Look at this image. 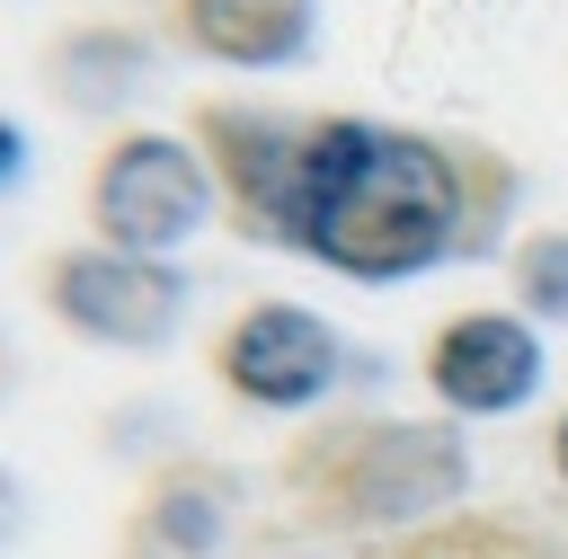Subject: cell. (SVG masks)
<instances>
[{"label":"cell","instance_id":"7a4b0ae2","mask_svg":"<svg viewBox=\"0 0 568 559\" xmlns=\"http://www.w3.org/2000/svg\"><path fill=\"white\" fill-rule=\"evenodd\" d=\"M284 488L328 532H426L470 497V435L462 417H311Z\"/></svg>","mask_w":568,"mask_h":559},{"label":"cell","instance_id":"4fadbf2b","mask_svg":"<svg viewBox=\"0 0 568 559\" xmlns=\"http://www.w3.org/2000/svg\"><path fill=\"white\" fill-rule=\"evenodd\" d=\"M18 524H27V488H18V470L0 461V550L18 541Z\"/></svg>","mask_w":568,"mask_h":559},{"label":"cell","instance_id":"5bb4252c","mask_svg":"<svg viewBox=\"0 0 568 559\" xmlns=\"http://www.w3.org/2000/svg\"><path fill=\"white\" fill-rule=\"evenodd\" d=\"M541 444H550V479H559V488H568V408H559V417H550V435H541Z\"/></svg>","mask_w":568,"mask_h":559},{"label":"cell","instance_id":"7c38bea8","mask_svg":"<svg viewBox=\"0 0 568 559\" xmlns=\"http://www.w3.org/2000/svg\"><path fill=\"white\" fill-rule=\"evenodd\" d=\"M18 177H27V124L0 115V186H18Z\"/></svg>","mask_w":568,"mask_h":559},{"label":"cell","instance_id":"3957f363","mask_svg":"<svg viewBox=\"0 0 568 559\" xmlns=\"http://www.w3.org/2000/svg\"><path fill=\"white\" fill-rule=\"evenodd\" d=\"M89 240L133 248V257H178L222 222V186L195 151V133H160V124H115L89 160L80 186Z\"/></svg>","mask_w":568,"mask_h":559},{"label":"cell","instance_id":"277c9868","mask_svg":"<svg viewBox=\"0 0 568 559\" xmlns=\"http://www.w3.org/2000/svg\"><path fill=\"white\" fill-rule=\"evenodd\" d=\"M36 302H44V319H62L71 337H89L106 355H160V346H178V328L195 311V284H186L178 257H133V248H106V240H71V248H44Z\"/></svg>","mask_w":568,"mask_h":559},{"label":"cell","instance_id":"30bf717a","mask_svg":"<svg viewBox=\"0 0 568 559\" xmlns=\"http://www.w3.org/2000/svg\"><path fill=\"white\" fill-rule=\"evenodd\" d=\"M231 506H240V479L186 461V470H160V479L142 488L133 532H142L151 550H169V559H213L222 532H231Z\"/></svg>","mask_w":568,"mask_h":559},{"label":"cell","instance_id":"6da1fadb","mask_svg":"<svg viewBox=\"0 0 568 559\" xmlns=\"http://www.w3.org/2000/svg\"><path fill=\"white\" fill-rule=\"evenodd\" d=\"M479 186H488V160L444 133H417L390 115H311L293 257L364 293H390L479 240Z\"/></svg>","mask_w":568,"mask_h":559},{"label":"cell","instance_id":"8fae6325","mask_svg":"<svg viewBox=\"0 0 568 559\" xmlns=\"http://www.w3.org/2000/svg\"><path fill=\"white\" fill-rule=\"evenodd\" d=\"M506 284H515V311L541 319V328H568V222H541L506 248Z\"/></svg>","mask_w":568,"mask_h":559},{"label":"cell","instance_id":"9c48e42d","mask_svg":"<svg viewBox=\"0 0 568 559\" xmlns=\"http://www.w3.org/2000/svg\"><path fill=\"white\" fill-rule=\"evenodd\" d=\"M151 71H160V44L124 18H80L44 44V89L71 115H124L151 89Z\"/></svg>","mask_w":568,"mask_h":559},{"label":"cell","instance_id":"52a82bcc","mask_svg":"<svg viewBox=\"0 0 568 559\" xmlns=\"http://www.w3.org/2000/svg\"><path fill=\"white\" fill-rule=\"evenodd\" d=\"M426 399L444 417H515L541 399V373H550V346H541V319H524L515 302H462L426 328Z\"/></svg>","mask_w":568,"mask_h":559},{"label":"cell","instance_id":"8992f818","mask_svg":"<svg viewBox=\"0 0 568 559\" xmlns=\"http://www.w3.org/2000/svg\"><path fill=\"white\" fill-rule=\"evenodd\" d=\"M186 133H195V151L222 186V222L266 240V248H293L311 115H275V106H248V98H204L186 115Z\"/></svg>","mask_w":568,"mask_h":559},{"label":"cell","instance_id":"ba28073f","mask_svg":"<svg viewBox=\"0 0 568 559\" xmlns=\"http://www.w3.org/2000/svg\"><path fill=\"white\" fill-rule=\"evenodd\" d=\"M169 35L213 71H302L320 44V0H160Z\"/></svg>","mask_w":568,"mask_h":559},{"label":"cell","instance_id":"5b68a950","mask_svg":"<svg viewBox=\"0 0 568 559\" xmlns=\"http://www.w3.org/2000/svg\"><path fill=\"white\" fill-rule=\"evenodd\" d=\"M213 382L240 399V408H257V417H311V408H328V390L346 382V337H337V319H320L311 302H284V293H266V302H240L222 328H213Z\"/></svg>","mask_w":568,"mask_h":559}]
</instances>
